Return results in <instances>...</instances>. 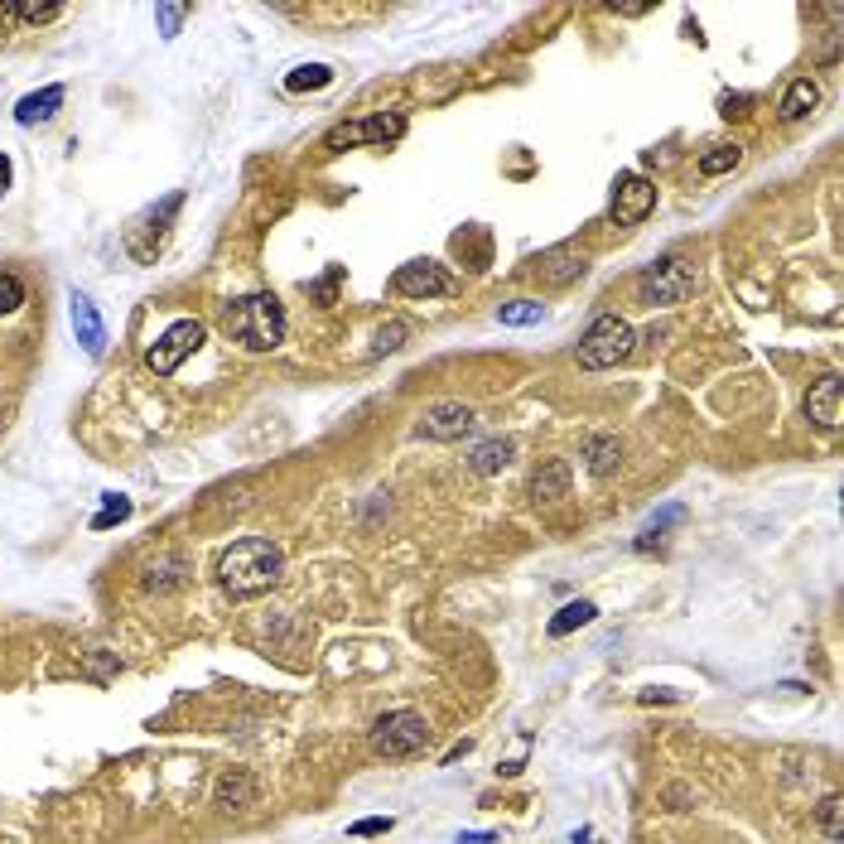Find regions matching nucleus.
<instances>
[{"mask_svg":"<svg viewBox=\"0 0 844 844\" xmlns=\"http://www.w3.org/2000/svg\"><path fill=\"white\" fill-rule=\"evenodd\" d=\"M280 574H285V555L266 536H246V541H237L218 560V579L232 599H256V594L276 589Z\"/></svg>","mask_w":844,"mask_h":844,"instance_id":"f257e3e1","label":"nucleus"},{"mask_svg":"<svg viewBox=\"0 0 844 844\" xmlns=\"http://www.w3.org/2000/svg\"><path fill=\"white\" fill-rule=\"evenodd\" d=\"M227 333L237 338L242 348L251 353H271L280 348L285 338V314H280V300L276 295H246L227 309Z\"/></svg>","mask_w":844,"mask_h":844,"instance_id":"f03ea898","label":"nucleus"},{"mask_svg":"<svg viewBox=\"0 0 844 844\" xmlns=\"http://www.w3.org/2000/svg\"><path fill=\"white\" fill-rule=\"evenodd\" d=\"M632 343H637V333H632L628 319H618V314H599L579 338V367H589V372L618 367V362L632 353Z\"/></svg>","mask_w":844,"mask_h":844,"instance_id":"7ed1b4c3","label":"nucleus"},{"mask_svg":"<svg viewBox=\"0 0 844 844\" xmlns=\"http://www.w3.org/2000/svg\"><path fill=\"white\" fill-rule=\"evenodd\" d=\"M425 743H430V724H425V714H415V710H391L372 724V748H377L382 758H410Z\"/></svg>","mask_w":844,"mask_h":844,"instance_id":"20e7f679","label":"nucleus"},{"mask_svg":"<svg viewBox=\"0 0 844 844\" xmlns=\"http://www.w3.org/2000/svg\"><path fill=\"white\" fill-rule=\"evenodd\" d=\"M198 348H203V324H198V319H179V324H169L155 343L145 348V367L155 372V377H169V372H179V362L189 353H198Z\"/></svg>","mask_w":844,"mask_h":844,"instance_id":"39448f33","label":"nucleus"},{"mask_svg":"<svg viewBox=\"0 0 844 844\" xmlns=\"http://www.w3.org/2000/svg\"><path fill=\"white\" fill-rule=\"evenodd\" d=\"M637 290H642V300L647 304H676V300H685L690 290H695V266L681 261V256H661L656 266L642 271Z\"/></svg>","mask_w":844,"mask_h":844,"instance_id":"423d86ee","label":"nucleus"},{"mask_svg":"<svg viewBox=\"0 0 844 844\" xmlns=\"http://www.w3.org/2000/svg\"><path fill=\"white\" fill-rule=\"evenodd\" d=\"M652 208H656V184L652 179H642V174H623V179L613 184V203H608V213H613L618 227H637Z\"/></svg>","mask_w":844,"mask_h":844,"instance_id":"0eeeda50","label":"nucleus"},{"mask_svg":"<svg viewBox=\"0 0 844 844\" xmlns=\"http://www.w3.org/2000/svg\"><path fill=\"white\" fill-rule=\"evenodd\" d=\"M401 131H406V116H401V112H382V116H372V121L338 126V131L328 136V150H343V145H386V140H396Z\"/></svg>","mask_w":844,"mask_h":844,"instance_id":"6e6552de","label":"nucleus"},{"mask_svg":"<svg viewBox=\"0 0 844 844\" xmlns=\"http://www.w3.org/2000/svg\"><path fill=\"white\" fill-rule=\"evenodd\" d=\"M391 290L396 295H410V300H430V295H449L454 280L444 276L435 261H410L391 276Z\"/></svg>","mask_w":844,"mask_h":844,"instance_id":"1a4fd4ad","label":"nucleus"},{"mask_svg":"<svg viewBox=\"0 0 844 844\" xmlns=\"http://www.w3.org/2000/svg\"><path fill=\"white\" fill-rule=\"evenodd\" d=\"M473 430V410L464 401H439L425 410V420H420V435L425 439H459Z\"/></svg>","mask_w":844,"mask_h":844,"instance_id":"9d476101","label":"nucleus"},{"mask_svg":"<svg viewBox=\"0 0 844 844\" xmlns=\"http://www.w3.org/2000/svg\"><path fill=\"white\" fill-rule=\"evenodd\" d=\"M844 386H840V372H830V377H820L811 391H806V420H816V425L825 430H840L844 420V406H840Z\"/></svg>","mask_w":844,"mask_h":844,"instance_id":"9b49d317","label":"nucleus"},{"mask_svg":"<svg viewBox=\"0 0 844 844\" xmlns=\"http://www.w3.org/2000/svg\"><path fill=\"white\" fill-rule=\"evenodd\" d=\"M584 271H589V261L574 251H546L541 261H536V276H541V285H574Z\"/></svg>","mask_w":844,"mask_h":844,"instance_id":"f8f14e48","label":"nucleus"},{"mask_svg":"<svg viewBox=\"0 0 844 844\" xmlns=\"http://www.w3.org/2000/svg\"><path fill=\"white\" fill-rule=\"evenodd\" d=\"M584 464H589L594 478H613L618 464H623V444H618V435H589L584 439Z\"/></svg>","mask_w":844,"mask_h":844,"instance_id":"ddd939ff","label":"nucleus"},{"mask_svg":"<svg viewBox=\"0 0 844 844\" xmlns=\"http://www.w3.org/2000/svg\"><path fill=\"white\" fill-rule=\"evenodd\" d=\"M73 328H78V343L87 348L92 357L107 348V328H102V319H97V309H92L87 295H73Z\"/></svg>","mask_w":844,"mask_h":844,"instance_id":"4468645a","label":"nucleus"},{"mask_svg":"<svg viewBox=\"0 0 844 844\" xmlns=\"http://www.w3.org/2000/svg\"><path fill=\"white\" fill-rule=\"evenodd\" d=\"M213 801L222 806V811H232V806H251V801H256V782H251V772H242V767L222 772V777H218V787H213Z\"/></svg>","mask_w":844,"mask_h":844,"instance_id":"2eb2a0df","label":"nucleus"},{"mask_svg":"<svg viewBox=\"0 0 844 844\" xmlns=\"http://www.w3.org/2000/svg\"><path fill=\"white\" fill-rule=\"evenodd\" d=\"M531 497H536V502H560V497H570V464H565V459H550L541 473L531 478Z\"/></svg>","mask_w":844,"mask_h":844,"instance_id":"dca6fc26","label":"nucleus"},{"mask_svg":"<svg viewBox=\"0 0 844 844\" xmlns=\"http://www.w3.org/2000/svg\"><path fill=\"white\" fill-rule=\"evenodd\" d=\"M58 107H63V87L30 92V97L15 107V121H20V126H39V121H49V116H54Z\"/></svg>","mask_w":844,"mask_h":844,"instance_id":"f3484780","label":"nucleus"},{"mask_svg":"<svg viewBox=\"0 0 844 844\" xmlns=\"http://www.w3.org/2000/svg\"><path fill=\"white\" fill-rule=\"evenodd\" d=\"M820 107V87L811 78H796L787 87V97H782V121H801V116H811Z\"/></svg>","mask_w":844,"mask_h":844,"instance_id":"a211bd4d","label":"nucleus"},{"mask_svg":"<svg viewBox=\"0 0 844 844\" xmlns=\"http://www.w3.org/2000/svg\"><path fill=\"white\" fill-rule=\"evenodd\" d=\"M63 15V5H39V0H0V20H25V25H49Z\"/></svg>","mask_w":844,"mask_h":844,"instance_id":"6ab92c4d","label":"nucleus"},{"mask_svg":"<svg viewBox=\"0 0 844 844\" xmlns=\"http://www.w3.org/2000/svg\"><path fill=\"white\" fill-rule=\"evenodd\" d=\"M512 439H488V444H478L473 449V459H468V468H473V473H502V468L512 464Z\"/></svg>","mask_w":844,"mask_h":844,"instance_id":"aec40b11","label":"nucleus"},{"mask_svg":"<svg viewBox=\"0 0 844 844\" xmlns=\"http://www.w3.org/2000/svg\"><path fill=\"white\" fill-rule=\"evenodd\" d=\"M594 618H599V608H594L589 599H579V603H565L555 618H550V637H570L574 628H589Z\"/></svg>","mask_w":844,"mask_h":844,"instance_id":"412c9836","label":"nucleus"},{"mask_svg":"<svg viewBox=\"0 0 844 844\" xmlns=\"http://www.w3.org/2000/svg\"><path fill=\"white\" fill-rule=\"evenodd\" d=\"M497 319L507 324V328H531V324H541V319H546V304H536V300H512V304H502V309H497Z\"/></svg>","mask_w":844,"mask_h":844,"instance_id":"4be33fe9","label":"nucleus"},{"mask_svg":"<svg viewBox=\"0 0 844 844\" xmlns=\"http://www.w3.org/2000/svg\"><path fill=\"white\" fill-rule=\"evenodd\" d=\"M738 160H743V150L738 145H714V150H705V155H700V174H729V169H738Z\"/></svg>","mask_w":844,"mask_h":844,"instance_id":"5701e85b","label":"nucleus"},{"mask_svg":"<svg viewBox=\"0 0 844 844\" xmlns=\"http://www.w3.org/2000/svg\"><path fill=\"white\" fill-rule=\"evenodd\" d=\"M840 820H844V801H840V796H825V801H820V811H816V825L825 830L835 844H840Z\"/></svg>","mask_w":844,"mask_h":844,"instance_id":"b1692460","label":"nucleus"},{"mask_svg":"<svg viewBox=\"0 0 844 844\" xmlns=\"http://www.w3.org/2000/svg\"><path fill=\"white\" fill-rule=\"evenodd\" d=\"M126 517H131V502H126V497H107V502H102V512L92 517V531H107V526L126 521Z\"/></svg>","mask_w":844,"mask_h":844,"instance_id":"393cba45","label":"nucleus"},{"mask_svg":"<svg viewBox=\"0 0 844 844\" xmlns=\"http://www.w3.org/2000/svg\"><path fill=\"white\" fill-rule=\"evenodd\" d=\"M324 82H333V73L314 63V68H295V73L285 78V87H290V92H304V87H324Z\"/></svg>","mask_w":844,"mask_h":844,"instance_id":"a878e982","label":"nucleus"},{"mask_svg":"<svg viewBox=\"0 0 844 844\" xmlns=\"http://www.w3.org/2000/svg\"><path fill=\"white\" fill-rule=\"evenodd\" d=\"M20 304H25V285H20V276L0 271V314H15Z\"/></svg>","mask_w":844,"mask_h":844,"instance_id":"bb28decb","label":"nucleus"},{"mask_svg":"<svg viewBox=\"0 0 844 844\" xmlns=\"http://www.w3.org/2000/svg\"><path fill=\"white\" fill-rule=\"evenodd\" d=\"M406 338H410V324H401V319H391L377 333V353H401L406 348Z\"/></svg>","mask_w":844,"mask_h":844,"instance_id":"cd10ccee","label":"nucleus"},{"mask_svg":"<svg viewBox=\"0 0 844 844\" xmlns=\"http://www.w3.org/2000/svg\"><path fill=\"white\" fill-rule=\"evenodd\" d=\"M179 560H164V565H150V574H145V589H169V584H179Z\"/></svg>","mask_w":844,"mask_h":844,"instance_id":"c85d7f7f","label":"nucleus"},{"mask_svg":"<svg viewBox=\"0 0 844 844\" xmlns=\"http://www.w3.org/2000/svg\"><path fill=\"white\" fill-rule=\"evenodd\" d=\"M184 15H189V5H160V30H164V39H174V34H179Z\"/></svg>","mask_w":844,"mask_h":844,"instance_id":"c756f323","label":"nucleus"},{"mask_svg":"<svg viewBox=\"0 0 844 844\" xmlns=\"http://www.w3.org/2000/svg\"><path fill=\"white\" fill-rule=\"evenodd\" d=\"M391 825H396L391 816H372V820H357V825H353V835H357V840H367V835H386Z\"/></svg>","mask_w":844,"mask_h":844,"instance_id":"7c9ffc66","label":"nucleus"},{"mask_svg":"<svg viewBox=\"0 0 844 844\" xmlns=\"http://www.w3.org/2000/svg\"><path fill=\"white\" fill-rule=\"evenodd\" d=\"M748 107V97H724V116H743Z\"/></svg>","mask_w":844,"mask_h":844,"instance_id":"2f4dec72","label":"nucleus"},{"mask_svg":"<svg viewBox=\"0 0 844 844\" xmlns=\"http://www.w3.org/2000/svg\"><path fill=\"white\" fill-rule=\"evenodd\" d=\"M652 5H613V15H647Z\"/></svg>","mask_w":844,"mask_h":844,"instance_id":"473e14b6","label":"nucleus"},{"mask_svg":"<svg viewBox=\"0 0 844 844\" xmlns=\"http://www.w3.org/2000/svg\"><path fill=\"white\" fill-rule=\"evenodd\" d=\"M5 189H10V160L0 155V194H5Z\"/></svg>","mask_w":844,"mask_h":844,"instance_id":"72a5a7b5","label":"nucleus"},{"mask_svg":"<svg viewBox=\"0 0 844 844\" xmlns=\"http://www.w3.org/2000/svg\"><path fill=\"white\" fill-rule=\"evenodd\" d=\"M459 844H492V835H459Z\"/></svg>","mask_w":844,"mask_h":844,"instance_id":"f704fd0d","label":"nucleus"},{"mask_svg":"<svg viewBox=\"0 0 844 844\" xmlns=\"http://www.w3.org/2000/svg\"><path fill=\"white\" fill-rule=\"evenodd\" d=\"M0 39H5V20H0Z\"/></svg>","mask_w":844,"mask_h":844,"instance_id":"c9c22d12","label":"nucleus"}]
</instances>
